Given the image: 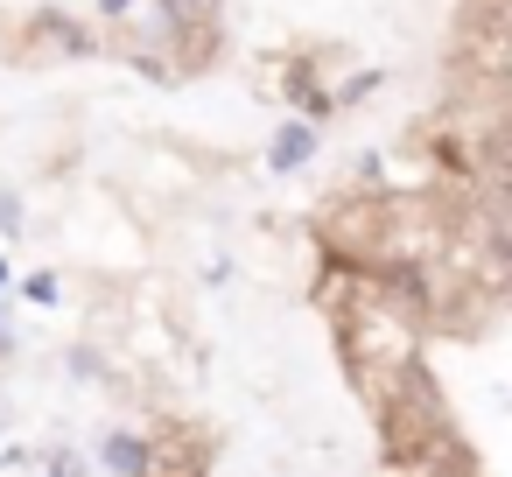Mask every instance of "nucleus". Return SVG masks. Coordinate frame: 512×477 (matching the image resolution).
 Wrapping results in <instances>:
<instances>
[{
	"label": "nucleus",
	"mask_w": 512,
	"mask_h": 477,
	"mask_svg": "<svg viewBox=\"0 0 512 477\" xmlns=\"http://www.w3.org/2000/svg\"><path fill=\"white\" fill-rule=\"evenodd\" d=\"M512 57V29H505V0H470L463 22H456V71L498 85Z\"/></svg>",
	"instance_id": "obj_1"
},
{
	"label": "nucleus",
	"mask_w": 512,
	"mask_h": 477,
	"mask_svg": "<svg viewBox=\"0 0 512 477\" xmlns=\"http://www.w3.org/2000/svg\"><path fill=\"white\" fill-rule=\"evenodd\" d=\"M134 470H141V477H204V449H197L190 435H169V442L141 449Z\"/></svg>",
	"instance_id": "obj_2"
},
{
	"label": "nucleus",
	"mask_w": 512,
	"mask_h": 477,
	"mask_svg": "<svg viewBox=\"0 0 512 477\" xmlns=\"http://www.w3.org/2000/svg\"><path fill=\"white\" fill-rule=\"evenodd\" d=\"M162 15H169V29H211L218 22V0H162Z\"/></svg>",
	"instance_id": "obj_3"
},
{
	"label": "nucleus",
	"mask_w": 512,
	"mask_h": 477,
	"mask_svg": "<svg viewBox=\"0 0 512 477\" xmlns=\"http://www.w3.org/2000/svg\"><path fill=\"white\" fill-rule=\"evenodd\" d=\"M302 155H309V127H288V134L274 141V162L288 169V162H302Z\"/></svg>",
	"instance_id": "obj_4"
}]
</instances>
